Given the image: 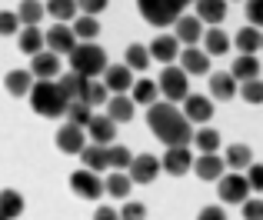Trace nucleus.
<instances>
[{"mask_svg":"<svg viewBox=\"0 0 263 220\" xmlns=\"http://www.w3.org/2000/svg\"><path fill=\"white\" fill-rule=\"evenodd\" d=\"M17 44H20V53H40L47 47V37H44V30L40 27H20V37H17Z\"/></svg>","mask_w":263,"mask_h":220,"instance_id":"obj_24","label":"nucleus"},{"mask_svg":"<svg viewBox=\"0 0 263 220\" xmlns=\"http://www.w3.org/2000/svg\"><path fill=\"white\" fill-rule=\"evenodd\" d=\"M247 20L250 27H263V0H247Z\"/></svg>","mask_w":263,"mask_h":220,"instance_id":"obj_45","label":"nucleus"},{"mask_svg":"<svg viewBox=\"0 0 263 220\" xmlns=\"http://www.w3.org/2000/svg\"><path fill=\"white\" fill-rule=\"evenodd\" d=\"M107 100H110V90H107V84H97V80H90L87 104H90V107H107Z\"/></svg>","mask_w":263,"mask_h":220,"instance_id":"obj_43","label":"nucleus"},{"mask_svg":"<svg viewBox=\"0 0 263 220\" xmlns=\"http://www.w3.org/2000/svg\"><path fill=\"white\" fill-rule=\"evenodd\" d=\"M183 114H186V120H190V123H210V117H213V104L203 97V94H186V100H183Z\"/></svg>","mask_w":263,"mask_h":220,"instance_id":"obj_17","label":"nucleus"},{"mask_svg":"<svg viewBox=\"0 0 263 220\" xmlns=\"http://www.w3.org/2000/svg\"><path fill=\"white\" fill-rule=\"evenodd\" d=\"M107 117L117 123H130L134 120V97H127V94H114V97L107 100Z\"/></svg>","mask_w":263,"mask_h":220,"instance_id":"obj_20","label":"nucleus"},{"mask_svg":"<svg viewBox=\"0 0 263 220\" xmlns=\"http://www.w3.org/2000/svg\"><path fill=\"white\" fill-rule=\"evenodd\" d=\"M210 94H213V100H233L237 97V80H233V74H210Z\"/></svg>","mask_w":263,"mask_h":220,"instance_id":"obj_21","label":"nucleus"},{"mask_svg":"<svg viewBox=\"0 0 263 220\" xmlns=\"http://www.w3.org/2000/svg\"><path fill=\"white\" fill-rule=\"evenodd\" d=\"M220 200H223V204H243L247 200V197H250V180H247V177L243 174H237V170H233V174H223V177H220Z\"/></svg>","mask_w":263,"mask_h":220,"instance_id":"obj_7","label":"nucleus"},{"mask_svg":"<svg viewBox=\"0 0 263 220\" xmlns=\"http://www.w3.org/2000/svg\"><path fill=\"white\" fill-rule=\"evenodd\" d=\"M103 187H107L110 197H117V200H127V194H130V187H134V180H130L127 170H114V174L103 180Z\"/></svg>","mask_w":263,"mask_h":220,"instance_id":"obj_28","label":"nucleus"},{"mask_svg":"<svg viewBox=\"0 0 263 220\" xmlns=\"http://www.w3.org/2000/svg\"><path fill=\"white\" fill-rule=\"evenodd\" d=\"M80 160H84V167H87V170H97V174L110 167V160H107V147H103V143H93V140H90L87 147L80 150Z\"/></svg>","mask_w":263,"mask_h":220,"instance_id":"obj_25","label":"nucleus"},{"mask_svg":"<svg viewBox=\"0 0 263 220\" xmlns=\"http://www.w3.org/2000/svg\"><path fill=\"white\" fill-rule=\"evenodd\" d=\"M53 143H57V150H60V154H77V157H80V150L87 147V127H77V123H70V120H67L64 127L57 130Z\"/></svg>","mask_w":263,"mask_h":220,"instance_id":"obj_8","label":"nucleus"},{"mask_svg":"<svg viewBox=\"0 0 263 220\" xmlns=\"http://www.w3.org/2000/svg\"><path fill=\"white\" fill-rule=\"evenodd\" d=\"M70 190L80 197V200H100V194L107 187H103V180H100V174L97 170H73L70 174Z\"/></svg>","mask_w":263,"mask_h":220,"instance_id":"obj_6","label":"nucleus"},{"mask_svg":"<svg viewBox=\"0 0 263 220\" xmlns=\"http://www.w3.org/2000/svg\"><path fill=\"white\" fill-rule=\"evenodd\" d=\"M44 13H47V7L40 0H20V7H17V17L24 27H37L44 20Z\"/></svg>","mask_w":263,"mask_h":220,"instance_id":"obj_31","label":"nucleus"},{"mask_svg":"<svg viewBox=\"0 0 263 220\" xmlns=\"http://www.w3.org/2000/svg\"><path fill=\"white\" fill-rule=\"evenodd\" d=\"M130 97H134V104L150 107V104H157V97H160V87H157L154 80H137V84L130 87Z\"/></svg>","mask_w":263,"mask_h":220,"instance_id":"obj_32","label":"nucleus"},{"mask_svg":"<svg viewBox=\"0 0 263 220\" xmlns=\"http://www.w3.org/2000/svg\"><path fill=\"white\" fill-rule=\"evenodd\" d=\"M243 220H263V200H243Z\"/></svg>","mask_w":263,"mask_h":220,"instance_id":"obj_46","label":"nucleus"},{"mask_svg":"<svg viewBox=\"0 0 263 220\" xmlns=\"http://www.w3.org/2000/svg\"><path fill=\"white\" fill-rule=\"evenodd\" d=\"M223 160H227V167H233V170H247L253 163V150L247 147V143H230Z\"/></svg>","mask_w":263,"mask_h":220,"instance_id":"obj_29","label":"nucleus"},{"mask_svg":"<svg viewBox=\"0 0 263 220\" xmlns=\"http://www.w3.org/2000/svg\"><path fill=\"white\" fill-rule=\"evenodd\" d=\"M87 137L93 143H103V147H110L114 143V137H117V120H110L107 114H93L90 117V123H87Z\"/></svg>","mask_w":263,"mask_h":220,"instance_id":"obj_15","label":"nucleus"},{"mask_svg":"<svg viewBox=\"0 0 263 220\" xmlns=\"http://www.w3.org/2000/svg\"><path fill=\"white\" fill-rule=\"evenodd\" d=\"M120 220H147V207L140 200H127L120 210Z\"/></svg>","mask_w":263,"mask_h":220,"instance_id":"obj_44","label":"nucleus"},{"mask_svg":"<svg viewBox=\"0 0 263 220\" xmlns=\"http://www.w3.org/2000/svg\"><path fill=\"white\" fill-rule=\"evenodd\" d=\"M44 7H47V13H50L57 24H67V20H73V17H77V10H80L77 0H47Z\"/></svg>","mask_w":263,"mask_h":220,"instance_id":"obj_33","label":"nucleus"},{"mask_svg":"<svg viewBox=\"0 0 263 220\" xmlns=\"http://www.w3.org/2000/svg\"><path fill=\"white\" fill-rule=\"evenodd\" d=\"M197 4V0H137L140 7V17L150 27H170L183 17V7Z\"/></svg>","mask_w":263,"mask_h":220,"instance_id":"obj_3","label":"nucleus"},{"mask_svg":"<svg viewBox=\"0 0 263 220\" xmlns=\"http://www.w3.org/2000/svg\"><path fill=\"white\" fill-rule=\"evenodd\" d=\"M93 220H120V210H114V207H97Z\"/></svg>","mask_w":263,"mask_h":220,"instance_id":"obj_50","label":"nucleus"},{"mask_svg":"<svg viewBox=\"0 0 263 220\" xmlns=\"http://www.w3.org/2000/svg\"><path fill=\"white\" fill-rule=\"evenodd\" d=\"M197 17L203 20V24H210V27L223 24V17H227V0H197Z\"/></svg>","mask_w":263,"mask_h":220,"instance_id":"obj_23","label":"nucleus"},{"mask_svg":"<svg viewBox=\"0 0 263 220\" xmlns=\"http://www.w3.org/2000/svg\"><path fill=\"white\" fill-rule=\"evenodd\" d=\"M160 170L163 167H160V160H157L154 154H140V157H134V163L127 167V174H130L134 184H154Z\"/></svg>","mask_w":263,"mask_h":220,"instance_id":"obj_9","label":"nucleus"},{"mask_svg":"<svg viewBox=\"0 0 263 220\" xmlns=\"http://www.w3.org/2000/svg\"><path fill=\"white\" fill-rule=\"evenodd\" d=\"M200 24H203L200 17H180L177 20V40H180V44H186V47H193L200 37H203Z\"/></svg>","mask_w":263,"mask_h":220,"instance_id":"obj_27","label":"nucleus"},{"mask_svg":"<svg viewBox=\"0 0 263 220\" xmlns=\"http://www.w3.org/2000/svg\"><path fill=\"white\" fill-rule=\"evenodd\" d=\"M123 64H127L130 70H147L150 50H147L143 44H130V47H127V57H123Z\"/></svg>","mask_w":263,"mask_h":220,"instance_id":"obj_37","label":"nucleus"},{"mask_svg":"<svg viewBox=\"0 0 263 220\" xmlns=\"http://www.w3.org/2000/svg\"><path fill=\"white\" fill-rule=\"evenodd\" d=\"M193 143H197L200 154H217V150H220V130H213V127L203 123V127L193 134Z\"/></svg>","mask_w":263,"mask_h":220,"instance_id":"obj_34","label":"nucleus"},{"mask_svg":"<svg viewBox=\"0 0 263 220\" xmlns=\"http://www.w3.org/2000/svg\"><path fill=\"white\" fill-rule=\"evenodd\" d=\"M180 67H183L186 74H206L210 70V53L197 50V47H186V50L180 53Z\"/></svg>","mask_w":263,"mask_h":220,"instance_id":"obj_22","label":"nucleus"},{"mask_svg":"<svg viewBox=\"0 0 263 220\" xmlns=\"http://www.w3.org/2000/svg\"><path fill=\"white\" fill-rule=\"evenodd\" d=\"M20 17H17V10H0V37H10V33H17L20 30Z\"/></svg>","mask_w":263,"mask_h":220,"instance_id":"obj_42","label":"nucleus"},{"mask_svg":"<svg viewBox=\"0 0 263 220\" xmlns=\"http://www.w3.org/2000/svg\"><path fill=\"white\" fill-rule=\"evenodd\" d=\"M107 160H110L114 170H127L130 163H134V154H130L123 143H110V147H107Z\"/></svg>","mask_w":263,"mask_h":220,"instance_id":"obj_39","label":"nucleus"},{"mask_svg":"<svg viewBox=\"0 0 263 220\" xmlns=\"http://www.w3.org/2000/svg\"><path fill=\"white\" fill-rule=\"evenodd\" d=\"M260 50H263V44H260Z\"/></svg>","mask_w":263,"mask_h":220,"instance_id":"obj_51","label":"nucleus"},{"mask_svg":"<svg viewBox=\"0 0 263 220\" xmlns=\"http://www.w3.org/2000/svg\"><path fill=\"white\" fill-rule=\"evenodd\" d=\"M57 84H60V90L67 94V100H84V104H87L90 77H84V74H77V70H70V74H64Z\"/></svg>","mask_w":263,"mask_h":220,"instance_id":"obj_18","label":"nucleus"},{"mask_svg":"<svg viewBox=\"0 0 263 220\" xmlns=\"http://www.w3.org/2000/svg\"><path fill=\"white\" fill-rule=\"evenodd\" d=\"M227 50H230V37H227L220 27H210V30H206V53L217 57V53H227Z\"/></svg>","mask_w":263,"mask_h":220,"instance_id":"obj_38","label":"nucleus"},{"mask_svg":"<svg viewBox=\"0 0 263 220\" xmlns=\"http://www.w3.org/2000/svg\"><path fill=\"white\" fill-rule=\"evenodd\" d=\"M240 97L247 100V104H263V80H247L243 87H240Z\"/></svg>","mask_w":263,"mask_h":220,"instance_id":"obj_41","label":"nucleus"},{"mask_svg":"<svg viewBox=\"0 0 263 220\" xmlns=\"http://www.w3.org/2000/svg\"><path fill=\"white\" fill-rule=\"evenodd\" d=\"M103 84H107L110 94H127L137 80H134V70H130L127 64H107V70H103Z\"/></svg>","mask_w":263,"mask_h":220,"instance_id":"obj_11","label":"nucleus"},{"mask_svg":"<svg viewBox=\"0 0 263 220\" xmlns=\"http://www.w3.org/2000/svg\"><path fill=\"white\" fill-rule=\"evenodd\" d=\"M193 174L200 180H220L227 174V160L217 154H200V157H193Z\"/></svg>","mask_w":263,"mask_h":220,"instance_id":"obj_14","label":"nucleus"},{"mask_svg":"<svg viewBox=\"0 0 263 220\" xmlns=\"http://www.w3.org/2000/svg\"><path fill=\"white\" fill-rule=\"evenodd\" d=\"M147 127L154 130V137L157 140H163L167 147H190L193 143V123L186 120V114L183 110H177L174 104H150L147 107Z\"/></svg>","mask_w":263,"mask_h":220,"instance_id":"obj_1","label":"nucleus"},{"mask_svg":"<svg viewBox=\"0 0 263 220\" xmlns=\"http://www.w3.org/2000/svg\"><path fill=\"white\" fill-rule=\"evenodd\" d=\"M30 107L33 114L40 117H67V107H70V100H67V94L60 90L57 80H37L30 90Z\"/></svg>","mask_w":263,"mask_h":220,"instance_id":"obj_2","label":"nucleus"},{"mask_svg":"<svg viewBox=\"0 0 263 220\" xmlns=\"http://www.w3.org/2000/svg\"><path fill=\"white\" fill-rule=\"evenodd\" d=\"M67 57H70V70L84 74L90 80L107 70V53H103V47H97L93 40H80V44L73 47V53H67Z\"/></svg>","mask_w":263,"mask_h":220,"instance_id":"obj_4","label":"nucleus"},{"mask_svg":"<svg viewBox=\"0 0 263 220\" xmlns=\"http://www.w3.org/2000/svg\"><path fill=\"white\" fill-rule=\"evenodd\" d=\"M24 214V197L17 190H0V220H13Z\"/></svg>","mask_w":263,"mask_h":220,"instance_id":"obj_30","label":"nucleus"},{"mask_svg":"<svg viewBox=\"0 0 263 220\" xmlns=\"http://www.w3.org/2000/svg\"><path fill=\"white\" fill-rule=\"evenodd\" d=\"M197 220H227V214H223V207H220V204H210V207H203L197 214Z\"/></svg>","mask_w":263,"mask_h":220,"instance_id":"obj_49","label":"nucleus"},{"mask_svg":"<svg viewBox=\"0 0 263 220\" xmlns=\"http://www.w3.org/2000/svg\"><path fill=\"white\" fill-rule=\"evenodd\" d=\"M90 117H93V107L84 104V100H70V107H67V120L77 123V127H87Z\"/></svg>","mask_w":263,"mask_h":220,"instance_id":"obj_40","label":"nucleus"},{"mask_svg":"<svg viewBox=\"0 0 263 220\" xmlns=\"http://www.w3.org/2000/svg\"><path fill=\"white\" fill-rule=\"evenodd\" d=\"M186 77L190 74L183 70V67H174L167 64L160 74V80H157V87H160V94L170 100V104H177V100H186V94H190V84H186Z\"/></svg>","mask_w":263,"mask_h":220,"instance_id":"obj_5","label":"nucleus"},{"mask_svg":"<svg viewBox=\"0 0 263 220\" xmlns=\"http://www.w3.org/2000/svg\"><path fill=\"white\" fill-rule=\"evenodd\" d=\"M147 50H150V57L160 60V64H174L180 57V40H177V33L174 37H170V33H160V37H154V44H150Z\"/></svg>","mask_w":263,"mask_h":220,"instance_id":"obj_16","label":"nucleus"},{"mask_svg":"<svg viewBox=\"0 0 263 220\" xmlns=\"http://www.w3.org/2000/svg\"><path fill=\"white\" fill-rule=\"evenodd\" d=\"M73 33H77V40H93L100 33V24L90 13H80V17H73Z\"/></svg>","mask_w":263,"mask_h":220,"instance_id":"obj_36","label":"nucleus"},{"mask_svg":"<svg viewBox=\"0 0 263 220\" xmlns=\"http://www.w3.org/2000/svg\"><path fill=\"white\" fill-rule=\"evenodd\" d=\"M33 74L30 70H10L4 77V90L10 94V97H30V90H33Z\"/></svg>","mask_w":263,"mask_h":220,"instance_id":"obj_19","label":"nucleus"},{"mask_svg":"<svg viewBox=\"0 0 263 220\" xmlns=\"http://www.w3.org/2000/svg\"><path fill=\"white\" fill-rule=\"evenodd\" d=\"M44 37H47V50H53V53H73V47L80 44L77 33H73V27H64V24L50 27Z\"/></svg>","mask_w":263,"mask_h":220,"instance_id":"obj_13","label":"nucleus"},{"mask_svg":"<svg viewBox=\"0 0 263 220\" xmlns=\"http://www.w3.org/2000/svg\"><path fill=\"white\" fill-rule=\"evenodd\" d=\"M107 4H110V0H77L80 13H90V17H97L100 10H107Z\"/></svg>","mask_w":263,"mask_h":220,"instance_id":"obj_47","label":"nucleus"},{"mask_svg":"<svg viewBox=\"0 0 263 220\" xmlns=\"http://www.w3.org/2000/svg\"><path fill=\"white\" fill-rule=\"evenodd\" d=\"M247 180H250L253 190H263V167L260 163H250V167H247Z\"/></svg>","mask_w":263,"mask_h":220,"instance_id":"obj_48","label":"nucleus"},{"mask_svg":"<svg viewBox=\"0 0 263 220\" xmlns=\"http://www.w3.org/2000/svg\"><path fill=\"white\" fill-rule=\"evenodd\" d=\"M230 74H233V80H243V84H247V80H257L260 77V60L253 57V53H240V57L233 60Z\"/></svg>","mask_w":263,"mask_h":220,"instance_id":"obj_26","label":"nucleus"},{"mask_svg":"<svg viewBox=\"0 0 263 220\" xmlns=\"http://www.w3.org/2000/svg\"><path fill=\"white\" fill-rule=\"evenodd\" d=\"M160 167L170 177H183L186 170H193V154L190 147H167V154L160 157Z\"/></svg>","mask_w":263,"mask_h":220,"instance_id":"obj_10","label":"nucleus"},{"mask_svg":"<svg viewBox=\"0 0 263 220\" xmlns=\"http://www.w3.org/2000/svg\"><path fill=\"white\" fill-rule=\"evenodd\" d=\"M30 74L37 80H57V74H60V53H53V50L33 53V57H30Z\"/></svg>","mask_w":263,"mask_h":220,"instance_id":"obj_12","label":"nucleus"},{"mask_svg":"<svg viewBox=\"0 0 263 220\" xmlns=\"http://www.w3.org/2000/svg\"><path fill=\"white\" fill-rule=\"evenodd\" d=\"M233 44H237V50H240V53H257V50H260V44H263L260 27H243V30L233 37Z\"/></svg>","mask_w":263,"mask_h":220,"instance_id":"obj_35","label":"nucleus"}]
</instances>
